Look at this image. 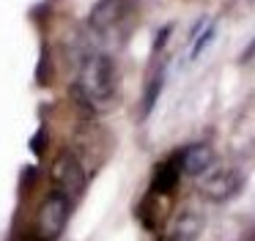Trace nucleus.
Masks as SVG:
<instances>
[{
    "instance_id": "obj_9",
    "label": "nucleus",
    "mask_w": 255,
    "mask_h": 241,
    "mask_svg": "<svg viewBox=\"0 0 255 241\" xmlns=\"http://www.w3.org/2000/svg\"><path fill=\"white\" fill-rule=\"evenodd\" d=\"M162 85H165V63H154V69L148 71V80H145V91H143V115H148L154 110L156 99L162 93Z\"/></svg>"
},
{
    "instance_id": "obj_8",
    "label": "nucleus",
    "mask_w": 255,
    "mask_h": 241,
    "mask_svg": "<svg viewBox=\"0 0 255 241\" xmlns=\"http://www.w3.org/2000/svg\"><path fill=\"white\" fill-rule=\"evenodd\" d=\"M181 175L184 173H181V164H178V153L165 159V162H159L154 170V178H151V195H170L178 186Z\"/></svg>"
},
{
    "instance_id": "obj_6",
    "label": "nucleus",
    "mask_w": 255,
    "mask_h": 241,
    "mask_svg": "<svg viewBox=\"0 0 255 241\" xmlns=\"http://www.w3.org/2000/svg\"><path fill=\"white\" fill-rule=\"evenodd\" d=\"M214 162H217V156H214V151H211V145H206V142L187 145L184 151H178V164H181V173L184 175H192V178L203 175Z\"/></svg>"
},
{
    "instance_id": "obj_4",
    "label": "nucleus",
    "mask_w": 255,
    "mask_h": 241,
    "mask_svg": "<svg viewBox=\"0 0 255 241\" xmlns=\"http://www.w3.org/2000/svg\"><path fill=\"white\" fill-rule=\"evenodd\" d=\"M50 178H52V192L63 195L69 203H74L85 189V167L72 151H63L55 156Z\"/></svg>"
},
{
    "instance_id": "obj_7",
    "label": "nucleus",
    "mask_w": 255,
    "mask_h": 241,
    "mask_svg": "<svg viewBox=\"0 0 255 241\" xmlns=\"http://www.w3.org/2000/svg\"><path fill=\"white\" fill-rule=\"evenodd\" d=\"M200 230H203V214L195 208H184L176 214L167 230V241H198Z\"/></svg>"
},
{
    "instance_id": "obj_5",
    "label": "nucleus",
    "mask_w": 255,
    "mask_h": 241,
    "mask_svg": "<svg viewBox=\"0 0 255 241\" xmlns=\"http://www.w3.org/2000/svg\"><path fill=\"white\" fill-rule=\"evenodd\" d=\"M72 206L63 195L58 192H50V195L41 200L39 211H36V236L39 241H55L58 236L66 230L69 214H72Z\"/></svg>"
},
{
    "instance_id": "obj_2",
    "label": "nucleus",
    "mask_w": 255,
    "mask_h": 241,
    "mask_svg": "<svg viewBox=\"0 0 255 241\" xmlns=\"http://www.w3.org/2000/svg\"><path fill=\"white\" fill-rule=\"evenodd\" d=\"M137 25V5L132 0H99L88 14V36L94 44L121 47Z\"/></svg>"
},
{
    "instance_id": "obj_3",
    "label": "nucleus",
    "mask_w": 255,
    "mask_h": 241,
    "mask_svg": "<svg viewBox=\"0 0 255 241\" xmlns=\"http://www.w3.org/2000/svg\"><path fill=\"white\" fill-rule=\"evenodd\" d=\"M242 184H244L242 170L231 167V164H217V162L211 164L203 175L195 178L198 192L203 197H209V200H214V203H225V200H231V197H236L239 189H242Z\"/></svg>"
},
{
    "instance_id": "obj_1",
    "label": "nucleus",
    "mask_w": 255,
    "mask_h": 241,
    "mask_svg": "<svg viewBox=\"0 0 255 241\" xmlns=\"http://www.w3.org/2000/svg\"><path fill=\"white\" fill-rule=\"evenodd\" d=\"M118 66L110 52H91L80 63V74L74 82V96L88 113H102L110 110L118 99Z\"/></svg>"
},
{
    "instance_id": "obj_10",
    "label": "nucleus",
    "mask_w": 255,
    "mask_h": 241,
    "mask_svg": "<svg viewBox=\"0 0 255 241\" xmlns=\"http://www.w3.org/2000/svg\"><path fill=\"white\" fill-rule=\"evenodd\" d=\"M253 60H255V38L247 44V49L242 52V63H253Z\"/></svg>"
}]
</instances>
